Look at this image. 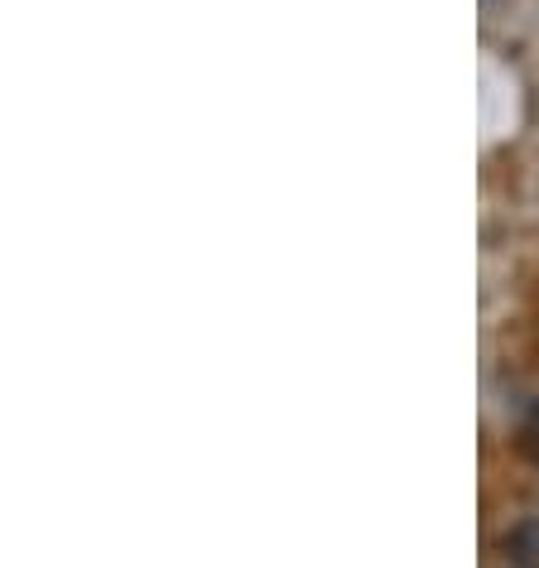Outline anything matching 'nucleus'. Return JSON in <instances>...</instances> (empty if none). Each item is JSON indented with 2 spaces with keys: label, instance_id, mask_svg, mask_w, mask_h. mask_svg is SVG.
<instances>
[{
  "label": "nucleus",
  "instance_id": "1",
  "mask_svg": "<svg viewBox=\"0 0 539 568\" xmlns=\"http://www.w3.org/2000/svg\"><path fill=\"white\" fill-rule=\"evenodd\" d=\"M506 554L520 568H539V520H520L506 530Z\"/></svg>",
  "mask_w": 539,
  "mask_h": 568
}]
</instances>
